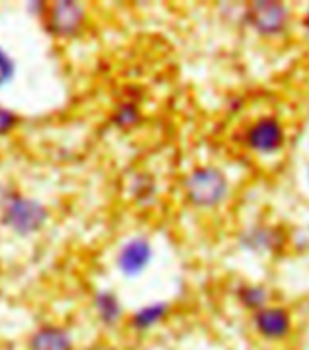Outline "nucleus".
I'll list each match as a JSON object with an SVG mask.
<instances>
[{
    "label": "nucleus",
    "mask_w": 309,
    "mask_h": 350,
    "mask_svg": "<svg viewBox=\"0 0 309 350\" xmlns=\"http://www.w3.org/2000/svg\"><path fill=\"white\" fill-rule=\"evenodd\" d=\"M47 211L38 200L13 197L5 206L4 222L18 235H31L45 224Z\"/></svg>",
    "instance_id": "2"
},
{
    "label": "nucleus",
    "mask_w": 309,
    "mask_h": 350,
    "mask_svg": "<svg viewBox=\"0 0 309 350\" xmlns=\"http://www.w3.org/2000/svg\"><path fill=\"white\" fill-rule=\"evenodd\" d=\"M186 197L197 208H214L228 193V180L215 166L195 168L186 177Z\"/></svg>",
    "instance_id": "1"
},
{
    "label": "nucleus",
    "mask_w": 309,
    "mask_h": 350,
    "mask_svg": "<svg viewBox=\"0 0 309 350\" xmlns=\"http://www.w3.org/2000/svg\"><path fill=\"white\" fill-rule=\"evenodd\" d=\"M249 25L254 27L259 35L273 36L284 31L288 25V8L280 2H271V0H257L248 5L246 11Z\"/></svg>",
    "instance_id": "3"
},
{
    "label": "nucleus",
    "mask_w": 309,
    "mask_h": 350,
    "mask_svg": "<svg viewBox=\"0 0 309 350\" xmlns=\"http://www.w3.org/2000/svg\"><path fill=\"white\" fill-rule=\"evenodd\" d=\"M152 262V245L143 237H136L123 245L118 256V267L125 276H140Z\"/></svg>",
    "instance_id": "5"
},
{
    "label": "nucleus",
    "mask_w": 309,
    "mask_h": 350,
    "mask_svg": "<svg viewBox=\"0 0 309 350\" xmlns=\"http://www.w3.org/2000/svg\"><path fill=\"white\" fill-rule=\"evenodd\" d=\"M95 307H96V312L100 316V320L103 321L105 325H114L118 323L121 318V306L116 295L112 293H98L95 298Z\"/></svg>",
    "instance_id": "10"
},
{
    "label": "nucleus",
    "mask_w": 309,
    "mask_h": 350,
    "mask_svg": "<svg viewBox=\"0 0 309 350\" xmlns=\"http://www.w3.org/2000/svg\"><path fill=\"white\" fill-rule=\"evenodd\" d=\"M169 312V306L166 304H152V306L141 307L138 312L132 316V327L136 330H149L156 327Z\"/></svg>",
    "instance_id": "11"
},
{
    "label": "nucleus",
    "mask_w": 309,
    "mask_h": 350,
    "mask_svg": "<svg viewBox=\"0 0 309 350\" xmlns=\"http://www.w3.org/2000/svg\"><path fill=\"white\" fill-rule=\"evenodd\" d=\"M27 350H73V340L67 330L45 325L31 336Z\"/></svg>",
    "instance_id": "8"
},
{
    "label": "nucleus",
    "mask_w": 309,
    "mask_h": 350,
    "mask_svg": "<svg viewBox=\"0 0 309 350\" xmlns=\"http://www.w3.org/2000/svg\"><path fill=\"white\" fill-rule=\"evenodd\" d=\"M239 300L240 304L249 310H260L266 307V298H268V293H266L262 287L259 285H245L239 289Z\"/></svg>",
    "instance_id": "12"
},
{
    "label": "nucleus",
    "mask_w": 309,
    "mask_h": 350,
    "mask_svg": "<svg viewBox=\"0 0 309 350\" xmlns=\"http://www.w3.org/2000/svg\"><path fill=\"white\" fill-rule=\"evenodd\" d=\"M15 116L11 114L10 110L4 109V107H0V135L8 134V132L13 129L15 125Z\"/></svg>",
    "instance_id": "15"
},
{
    "label": "nucleus",
    "mask_w": 309,
    "mask_h": 350,
    "mask_svg": "<svg viewBox=\"0 0 309 350\" xmlns=\"http://www.w3.org/2000/svg\"><path fill=\"white\" fill-rule=\"evenodd\" d=\"M140 120V110L134 103H125L120 109L116 110L114 121L118 126H130L134 125L136 121Z\"/></svg>",
    "instance_id": "13"
},
{
    "label": "nucleus",
    "mask_w": 309,
    "mask_h": 350,
    "mask_svg": "<svg viewBox=\"0 0 309 350\" xmlns=\"http://www.w3.org/2000/svg\"><path fill=\"white\" fill-rule=\"evenodd\" d=\"M243 245L249 251H271L275 250L280 242L279 233L269 228H257L249 231L248 235L243 237Z\"/></svg>",
    "instance_id": "9"
},
{
    "label": "nucleus",
    "mask_w": 309,
    "mask_h": 350,
    "mask_svg": "<svg viewBox=\"0 0 309 350\" xmlns=\"http://www.w3.org/2000/svg\"><path fill=\"white\" fill-rule=\"evenodd\" d=\"M84 21V10L76 2H58L51 13V27L56 35H73Z\"/></svg>",
    "instance_id": "7"
},
{
    "label": "nucleus",
    "mask_w": 309,
    "mask_h": 350,
    "mask_svg": "<svg viewBox=\"0 0 309 350\" xmlns=\"http://www.w3.org/2000/svg\"><path fill=\"white\" fill-rule=\"evenodd\" d=\"M284 129L280 125V121L277 118H271V116H266V118L255 121L246 134V143L257 154L279 152L284 145Z\"/></svg>",
    "instance_id": "4"
},
{
    "label": "nucleus",
    "mask_w": 309,
    "mask_h": 350,
    "mask_svg": "<svg viewBox=\"0 0 309 350\" xmlns=\"http://www.w3.org/2000/svg\"><path fill=\"white\" fill-rule=\"evenodd\" d=\"M304 25H306V29L309 31V11H308V15H306V18H304Z\"/></svg>",
    "instance_id": "16"
},
{
    "label": "nucleus",
    "mask_w": 309,
    "mask_h": 350,
    "mask_svg": "<svg viewBox=\"0 0 309 350\" xmlns=\"http://www.w3.org/2000/svg\"><path fill=\"white\" fill-rule=\"evenodd\" d=\"M255 329L264 340L279 341L284 340L286 336L291 332V318L288 310L282 307H268L255 312L254 318Z\"/></svg>",
    "instance_id": "6"
},
{
    "label": "nucleus",
    "mask_w": 309,
    "mask_h": 350,
    "mask_svg": "<svg viewBox=\"0 0 309 350\" xmlns=\"http://www.w3.org/2000/svg\"><path fill=\"white\" fill-rule=\"evenodd\" d=\"M13 76H15V64L11 62V58L4 51L0 49V87L10 83Z\"/></svg>",
    "instance_id": "14"
}]
</instances>
